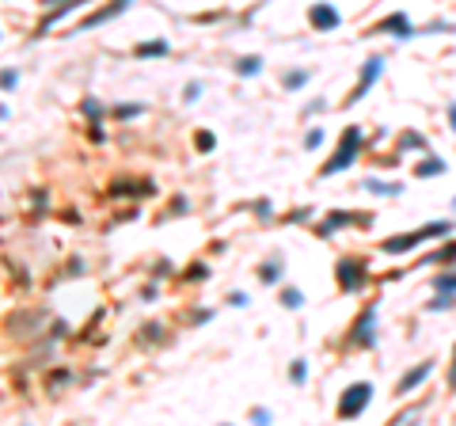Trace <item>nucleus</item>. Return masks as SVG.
<instances>
[{"mask_svg":"<svg viewBox=\"0 0 456 426\" xmlns=\"http://www.w3.org/2000/svg\"><path fill=\"white\" fill-rule=\"evenodd\" d=\"M369 385H354V388H346V396H342V403H339V415L342 419H354V415H361V408L369 403Z\"/></svg>","mask_w":456,"mask_h":426,"instance_id":"nucleus-2","label":"nucleus"},{"mask_svg":"<svg viewBox=\"0 0 456 426\" xmlns=\"http://www.w3.org/2000/svg\"><path fill=\"white\" fill-rule=\"evenodd\" d=\"M426 373H430V362H426V366H418L415 373H407L403 380H399V392H410V388H415V385H418V380L426 377Z\"/></svg>","mask_w":456,"mask_h":426,"instance_id":"nucleus-7","label":"nucleus"},{"mask_svg":"<svg viewBox=\"0 0 456 426\" xmlns=\"http://www.w3.org/2000/svg\"><path fill=\"white\" fill-rule=\"evenodd\" d=\"M263 278H266V282H274V278H277V267H274V263H270V267H263Z\"/></svg>","mask_w":456,"mask_h":426,"instance_id":"nucleus-16","label":"nucleus"},{"mask_svg":"<svg viewBox=\"0 0 456 426\" xmlns=\"http://www.w3.org/2000/svg\"><path fill=\"white\" fill-rule=\"evenodd\" d=\"M430 171H441V160H430V164H422V168H418V176H430Z\"/></svg>","mask_w":456,"mask_h":426,"instance_id":"nucleus-15","label":"nucleus"},{"mask_svg":"<svg viewBox=\"0 0 456 426\" xmlns=\"http://www.w3.org/2000/svg\"><path fill=\"white\" fill-rule=\"evenodd\" d=\"M46 4H58V0H46Z\"/></svg>","mask_w":456,"mask_h":426,"instance_id":"nucleus-19","label":"nucleus"},{"mask_svg":"<svg viewBox=\"0 0 456 426\" xmlns=\"http://www.w3.org/2000/svg\"><path fill=\"white\" fill-rule=\"evenodd\" d=\"M236 69H240L243 76H248V73H255V69H259V58H248V61H240Z\"/></svg>","mask_w":456,"mask_h":426,"instance_id":"nucleus-11","label":"nucleus"},{"mask_svg":"<svg viewBox=\"0 0 456 426\" xmlns=\"http://www.w3.org/2000/svg\"><path fill=\"white\" fill-rule=\"evenodd\" d=\"M452 126H456V107H452Z\"/></svg>","mask_w":456,"mask_h":426,"instance_id":"nucleus-17","label":"nucleus"},{"mask_svg":"<svg viewBox=\"0 0 456 426\" xmlns=\"http://www.w3.org/2000/svg\"><path fill=\"white\" fill-rule=\"evenodd\" d=\"M452 388H456V369H452Z\"/></svg>","mask_w":456,"mask_h":426,"instance_id":"nucleus-18","label":"nucleus"},{"mask_svg":"<svg viewBox=\"0 0 456 426\" xmlns=\"http://www.w3.org/2000/svg\"><path fill=\"white\" fill-rule=\"evenodd\" d=\"M369 324H373V312H365L361 320H358V327H354V339H358V343H369Z\"/></svg>","mask_w":456,"mask_h":426,"instance_id":"nucleus-8","label":"nucleus"},{"mask_svg":"<svg viewBox=\"0 0 456 426\" xmlns=\"http://www.w3.org/2000/svg\"><path fill=\"white\" fill-rule=\"evenodd\" d=\"M168 50V42H144V46H137V58H149V53H164Z\"/></svg>","mask_w":456,"mask_h":426,"instance_id":"nucleus-9","label":"nucleus"},{"mask_svg":"<svg viewBox=\"0 0 456 426\" xmlns=\"http://www.w3.org/2000/svg\"><path fill=\"white\" fill-rule=\"evenodd\" d=\"M194 141H198V145H202V152H209V149H213V134H198Z\"/></svg>","mask_w":456,"mask_h":426,"instance_id":"nucleus-13","label":"nucleus"},{"mask_svg":"<svg viewBox=\"0 0 456 426\" xmlns=\"http://www.w3.org/2000/svg\"><path fill=\"white\" fill-rule=\"evenodd\" d=\"M361 282H365L361 263H350V259H342V263H339V286H342V289H358Z\"/></svg>","mask_w":456,"mask_h":426,"instance_id":"nucleus-3","label":"nucleus"},{"mask_svg":"<svg viewBox=\"0 0 456 426\" xmlns=\"http://www.w3.org/2000/svg\"><path fill=\"white\" fill-rule=\"evenodd\" d=\"M16 80H19V76H16L12 69H4V73H0V84H4L8 92H12V84H16Z\"/></svg>","mask_w":456,"mask_h":426,"instance_id":"nucleus-12","label":"nucleus"},{"mask_svg":"<svg viewBox=\"0 0 456 426\" xmlns=\"http://www.w3.org/2000/svg\"><path fill=\"white\" fill-rule=\"evenodd\" d=\"M129 4V0H115V4H107V8H99V12L95 16H88L84 19V23H80V31H88V27H99V23H103V19H110V16H118L122 12V8H126Z\"/></svg>","mask_w":456,"mask_h":426,"instance_id":"nucleus-4","label":"nucleus"},{"mask_svg":"<svg viewBox=\"0 0 456 426\" xmlns=\"http://www.w3.org/2000/svg\"><path fill=\"white\" fill-rule=\"evenodd\" d=\"M381 31H403V16H392V19H384Z\"/></svg>","mask_w":456,"mask_h":426,"instance_id":"nucleus-10","label":"nucleus"},{"mask_svg":"<svg viewBox=\"0 0 456 426\" xmlns=\"http://www.w3.org/2000/svg\"><path fill=\"white\" fill-rule=\"evenodd\" d=\"M312 23H316L319 31H331V27L339 23V12H335V8H327V4H316V8H312Z\"/></svg>","mask_w":456,"mask_h":426,"instance_id":"nucleus-6","label":"nucleus"},{"mask_svg":"<svg viewBox=\"0 0 456 426\" xmlns=\"http://www.w3.org/2000/svg\"><path fill=\"white\" fill-rule=\"evenodd\" d=\"M285 304H289V309H297V304H300V293L297 289H285V297H282Z\"/></svg>","mask_w":456,"mask_h":426,"instance_id":"nucleus-14","label":"nucleus"},{"mask_svg":"<svg viewBox=\"0 0 456 426\" xmlns=\"http://www.w3.org/2000/svg\"><path fill=\"white\" fill-rule=\"evenodd\" d=\"M376 73H381V58L365 65V73H361V84H358V92H354V95H346V103H354V100H361V95L369 92V88H373V76H376Z\"/></svg>","mask_w":456,"mask_h":426,"instance_id":"nucleus-5","label":"nucleus"},{"mask_svg":"<svg viewBox=\"0 0 456 426\" xmlns=\"http://www.w3.org/2000/svg\"><path fill=\"white\" fill-rule=\"evenodd\" d=\"M358 145H361V129H346L342 134V145H339V152L327 160V168H324V176H331V171H342L346 164L358 156Z\"/></svg>","mask_w":456,"mask_h":426,"instance_id":"nucleus-1","label":"nucleus"}]
</instances>
